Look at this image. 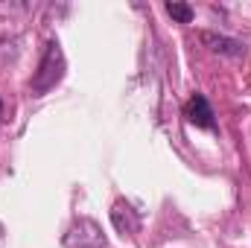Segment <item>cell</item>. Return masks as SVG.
Returning <instances> with one entry per match:
<instances>
[{
    "mask_svg": "<svg viewBox=\"0 0 251 248\" xmlns=\"http://www.w3.org/2000/svg\"><path fill=\"white\" fill-rule=\"evenodd\" d=\"M62 73H64L62 47H59V41H50V44H47V50H44L41 67H38V73H35V79H32V91H35V94L50 91V88L62 79Z\"/></svg>",
    "mask_w": 251,
    "mask_h": 248,
    "instance_id": "obj_1",
    "label": "cell"
},
{
    "mask_svg": "<svg viewBox=\"0 0 251 248\" xmlns=\"http://www.w3.org/2000/svg\"><path fill=\"white\" fill-rule=\"evenodd\" d=\"M187 120L193 125H199V128H216V120H213V108H210V102L201 97V94H196L193 99L187 102Z\"/></svg>",
    "mask_w": 251,
    "mask_h": 248,
    "instance_id": "obj_2",
    "label": "cell"
},
{
    "mask_svg": "<svg viewBox=\"0 0 251 248\" xmlns=\"http://www.w3.org/2000/svg\"><path fill=\"white\" fill-rule=\"evenodd\" d=\"M201 41L219 56H243V41H237V38L216 35V32H201Z\"/></svg>",
    "mask_w": 251,
    "mask_h": 248,
    "instance_id": "obj_3",
    "label": "cell"
},
{
    "mask_svg": "<svg viewBox=\"0 0 251 248\" xmlns=\"http://www.w3.org/2000/svg\"><path fill=\"white\" fill-rule=\"evenodd\" d=\"M167 15L173 21H178V24H190L193 21V9L187 3H167Z\"/></svg>",
    "mask_w": 251,
    "mask_h": 248,
    "instance_id": "obj_4",
    "label": "cell"
},
{
    "mask_svg": "<svg viewBox=\"0 0 251 248\" xmlns=\"http://www.w3.org/2000/svg\"><path fill=\"white\" fill-rule=\"evenodd\" d=\"M0 114H3V102H0Z\"/></svg>",
    "mask_w": 251,
    "mask_h": 248,
    "instance_id": "obj_5",
    "label": "cell"
}]
</instances>
